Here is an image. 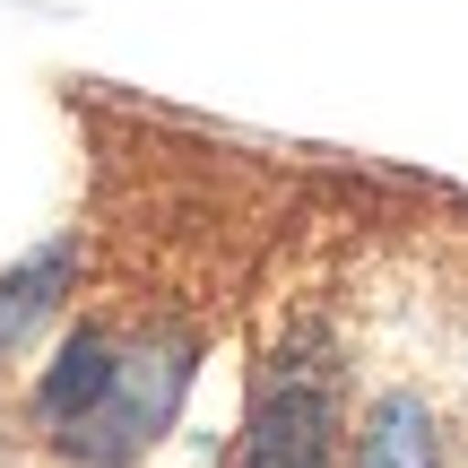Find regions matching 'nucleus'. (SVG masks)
I'll list each match as a JSON object with an SVG mask.
<instances>
[{
	"instance_id": "obj_5",
	"label": "nucleus",
	"mask_w": 468,
	"mask_h": 468,
	"mask_svg": "<svg viewBox=\"0 0 468 468\" xmlns=\"http://www.w3.org/2000/svg\"><path fill=\"white\" fill-rule=\"evenodd\" d=\"M69 269H79V251L69 243H52L35 269H17V278H0V347H27V330L61 303V286H69Z\"/></svg>"
},
{
	"instance_id": "obj_4",
	"label": "nucleus",
	"mask_w": 468,
	"mask_h": 468,
	"mask_svg": "<svg viewBox=\"0 0 468 468\" xmlns=\"http://www.w3.org/2000/svg\"><path fill=\"white\" fill-rule=\"evenodd\" d=\"M356 468H442V425L425 390H382L356 434Z\"/></svg>"
},
{
	"instance_id": "obj_2",
	"label": "nucleus",
	"mask_w": 468,
	"mask_h": 468,
	"mask_svg": "<svg viewBox=\"0 0 468 468\" xmlns=\"http://www.w3.org/2000/svg\"><path fill=\"white\" fill-rule=\"evenodd\" d=\"M183 390H191V338L183 330H156V338H139V347H122V382L104 390V408L69 434V452L96 460V468H131L174 425Z\"/></svg>"
},
{
	"instance_id": "obj_1",
	"label": "nucleus",
	"mask_w": 468,
	"mask_h": 468,
	"mask_svg": "<svg viewBox=\"0 0 468 468\" xmlns=\"http://www.w3.org/2000/svg\"><path fill=\"white\" fill-rule=\"evenodd\" d=\"M243 468H338V365L321 347H278L261 373Z\"/></svg>"
},
{
	"instance_id": "obj_3",
	"label": "nucleus",
	"mask_w": 468,
	"mask_h": 468,
	"mask_svg": "<svg viewBox=\"0 0 468 468\" xmlns=\"http://www.w3.org/2000/svg\"><path fill=\"white\" fill-rule=\"evenodd\" d=\"M113 382H122V347H113L104 330H69L61 347H52L44 382H35V425L69 442V434L104 408V390H113Z\"/></svg>"
}]
</instances>
